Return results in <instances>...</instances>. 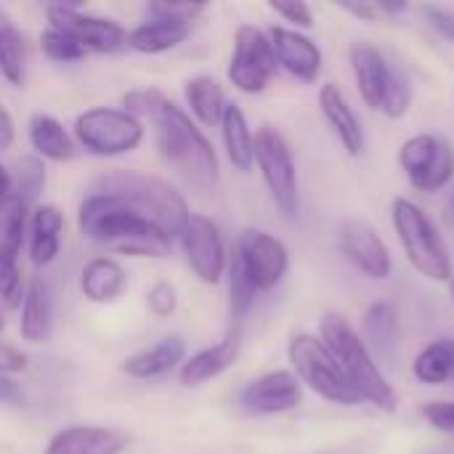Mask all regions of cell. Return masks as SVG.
Segmentation results:
<instances>
[{"label": "cell", "mask_w": 454, "mask_h": 454, "mask_svg": "<svg viewBox=\"0 0 454 454\" xmlns=\"http://www.w3.org/2000/svg\"><path fill=\"white\" fill-rule=\"evenodd\" d=\"M77 229L85 239L133 258H165L173 250V239L160 226L109 192H96L82 200Z\"/></svg>", "instance_id": "cell-1"}, {"label": "cell", "mask_w": 454, "mask_h": 454, "mask_svg": "<svg viewBox=\"0 0 454 454\" xmlns=\"http://www.w3.org/2000/svg\"><path fill=\"white\" fill-rule=\"evenodd\" d=\"M146 120L154 125L157 149L165 162H170L189 184L200 189H213L218 184L215 149L181 106L162 96Z\"/></svg>", "instance_id": "cell-2"}, {"label": "cell", "mask_w": 454, "mask_h": 454, "mask_svg": "<svg viewBox=\"0 0 454 454\" xmlns=\"http://www.w3.org/2000/svg\"><path fill=\"white\" fill-rule=\"evenodd\" d=\"M319 340L338 359V364L343 367L346 378L351 380L354 391L364 404H372L386 415H394L399 410V396L394 386L383 375L378 359L372 356L362 335L351 327V322L343 314L327 311L319 319Z\"/></svg>", "instance_id": "cell-3"}, {"label": "cell", "mask_w": 454, "mask_h": 454, "mask_svg": "<svg viewBox=\"0 0 454 454\" xmlns=\"http://www.w3.org/2000/svg\"><path fill=\"white\" fill-rule=\"evenodd\" d=\"M391 223L415 271H420L431 282H452L454 263L450 245L420 205L407 197H396L391 202Z\"/></svg>", "instance_id": "cell-4"}, {"label": "cell", "mask_w": 454, "mask_h": 454, "mask_svg": "<svg viewBox=\"0 0 454 454\" xmlns=\"http://www.w3.org/2000/svg\"><path fill=\"white\" fill-rule=\"evenodd\" d=\"M348 61L359 96L370 109L383 112L391 120H399L410 112L415 98L412 80L402 67L391 64L380 48L370 43H354L348 51Z\"/></svg>", "instance_id": "cell-5"}, {"label": "cell", "mask_w": 454, "mask_h": 454, "mask_svg": "<svg viewBox=\"0 0 454 454\" xmlns=\"http://www.w3.org/2000/svg\"><path fill=\"white\" fill-rule=\"evenodd\" d=\"M101 192L122 197L136 213H141L146 221L160 226L170 239L178 237L192 218V210L186 200L162 178L154 176H141V173H109L98 181Z\"/></svg>", "instance_id": "cell-6"}, {"label": "cell", "mask_w": 454, "mask_h": 454, "mask_svg": "<svg viewBox=\"0 0 454 454\" xmlns=\"http://www.w3.org/2000/svg\"><path fill=\"white\" fill-rule=\"evenodd\" d=\"M287 359H290V372L298 378V383L314 391L319 399L338 407L364 404L354 391L351 380L346 378L343 367L338 364V359L319 340V335L295 333L287 343Z\"/></svg>", "instance_id": "cell-7"}, {"label": "cell", "mask_w": 454, "mask_h": 454, "mask_svg": "<svg viewBox=\"0 0 454 454\" xmlns=\"http://www.w3.org/2000/svg\"><path fill=\"white\" fill-rule=\"evenodd\" d=\"M255 165L277 210L285 218L295 221L301 215V184L295 157L287 138L271 125L255 130Z\"/></svg>", "instance_id": "cell-8"}, {"label": "cell", "mask_w": 454, "mask_h": 454, "mask_svg": "<svg viewBox=\"0 0 454 454\" xmlns=\"http://www.w3.org/2000/svg\"><path fill=\"white\" fill-rule=\"evenodd\" d=\"M74 138L93 157H120L138 149L144 141V122L125 109L93 106L77 114Z\"/></svg>", "instance_id": "cell-9"}, {"label": "cell", "mask_w": 454, "mask_h": 454, "mask_svg": "<svg viewBox=\"0 0 454 454\" xmlns=\"http://www.w3.org/2000/svg\"><path fill=\"white\" fill-rule=\"evenodd\" d=\"M399 165L412 189L423 194L442 192L454 178L452 144L439 133H415L402 144Z\"/></svg>", "instance_id": "cell-10"}, {"label": "cell", "mask_w": 454, "mask_h": 454, "mask_svg": "<svg viewBox=\"0 0 454 454\" xmlns=\"http://www.w3.org/2000/svg\"><path fill=\"white\" fill-rule=\"evenodd\" d=\"M277 59L269 40V32L255 24H239L234 32V51L229 61V82L239 93H263L274 74H277Z\"/></svg>", "instance_id": "cell-11"}, {"label": "cell", "mask_w": 454, "mask_h": 454, "mask_svg": "<svg viewBox=\"0 0 454 454\" xmlns=\"http://www.w3.org/2000/svg\"><path fill=\"white\" fill-rule=\"evenodd\" d=\"M234 258L255 287V293H271L287 277L290 269L287 245L263 229H245L237 239Z\"/></svg>", "instance_id": "cell-12"}, {"label": "cell", "mask_w": 454, "mask_h": 454, "mask_svg": "<svg viewBox=\"0 0 454 454\" xmlns=\"http://www.w3.org/2000/svg\"><path fill=\"white\" fill-rule=\"evenodd\" d=\"M178 239L194 277L205 285H218L229 269V253L218 223L207 215L192 213Z\"/></svg>", "instance_id": "cell-13"}, {"label": "cell", "mask_w": 454, "mask_h": 454, "mask_svg": "<svg viewBox=\"0 0 454 454\" xmlns=\"http://www.w3.org/2000/svg\"><path fill=\"white\" fill-rule=\"evenodd\" d=\"M45 13H48L51 27L74 37L85 53H114V51L128 48V32L114 19L82 13L80 8L61 5V3L48 5Z\"/></svg>", "instance_id": "cell-14"}, {"label": "cell", "mask_w": 454, "mask_h": 454, "mask_svg": "<svg viewBox=\"0 0 454 454\" xmlns=\"http://www.w3.org/2000/svg\"><path fill=\"white\" fill-rule=\"evenodd\" d=\"M338 245L340 253L370 279L375 282H386L394 271V258L388 245L383 242V237L378 234V229L362 218H348L340 223V234H338Z\"/></svg>", "instance_id": "cell-15"}, {"label": "cell", "mask_w": 454, "mask_h": 454, "mask_svg": "<svg viewBox=\"0 0 454 454\" xmlns=\"http://www.w3.org/2000/svg\"><path fill=\"white\" fill-rule=\"evenodd\" d=\"M303 402V386L290 370H271L250 380L239 394V407L253 418H269L298 410Z\"/></svg>", "instance_id": "cell-16"}, {"label": "cell", "mask_w": 454, "mask_h": 454, "mask_svg": "<svg viewBox=\"0 0 454 454\" xmlns=\"http://www.w3.org/2000/svg\"><path fill=\"white\" fill-rule=\"evenodd\" d=\"M269 40L274 48V59L277 67L285 69L290 77H295L298 82H317L322 74V48L303 32L293 29V27H271L269 29Z\"/></svg>", "instance_id": "cell-17"}, {"label": "cell", "mask_w": 454, "mask_h": 454, "mask_svg": "<svg viewBox=\"0 0 454 454\" xmlns=\"http://www.w3.org/2000/svg\"><path fill=\"white\" fill-rule=\"evenodd\" d=\"M319 112L327 122V128L335 133V138L340 141V146L346 149V154L351 157H362L364 146H367V136L362 128L359 114L354 112V106L348 104V98L343 96V90L335 82H325L319 88Z\"/></svg>", "instance_id": "cell-18"}, {"label": "cell", "mask_w": 454, "mask_h": 454, "mask_svg": "<svg viewBox=\"0 0 454 454\" xmlns=\"http://www.w3.org/2000/svg\"><path fill=\"white\" fill-rule=\"evenodd\" d=\"M239 351H242V330L239 327H231V333L223 340H218V343H213V346L192 354L181 364L178 380L184 386H189V388L205 386V383L221 378L226 370H231L237 364V359H239Z\"/></svg>", "instance_id": "cell-19"}, {"label": "cell", "mask_w": 454, "mask_h": 454, "mask_svg": "<svg viewBox=\"0 0 454 454\" xmlns=\"http://www.w3.org/2000/svg\"><path fill=\"white\" fill-rule=\"evenodd\" d=\"M128 447V436L114 428L98 426H72L59 431L45 454H120Z\"/></svg>", "instance_id": "cell-20"}, {"label": "cell", "mask_w": 454, "mask_h": 454, "mask_svg": "<svg viewBox=\"0 0 454 454\" xmlns=\"http://www.w3.org/2000/svg\"><path fill=\"white\" fill-rule=\"evenodd\" d=\"M184 362H186V340L181 335H165L154 346L128 356L122 372L136 380H152L173 372Z\"/></svg>", "instance_id": "cell-21"}, {"label": "cell", "mask_w": 454, "mask_h": 454, "mask_svg": "<svg viewBox=\"0 0 454 454\" xmlns=\"http://www.w3.org/2000/svg\"><path fill=\"white\" fill-rule=\"evenodd\" d=\"M64 213L56 205H37L29 218V258L35 266H48L59 258Z\"/></svg>", "instance_id": "cell-22"}, {"label": "cell", "mask_w": 454, "mask_h": 454, "mask_svg": "<svg viewBox=\"0 0 454 454\" xmlns=\"http://www.w3.org/2000/svg\"><path fill=\"white\" fill-rule=\"evenodd\" d=\"M51 327H53V301H51V290L48 285L35 277L27 285L24 293V303H21V319H19V333L27 343H45L51 338Z\"/></svg>", "instance_id": "cell-23"}, {"label": "cell", "mask_w": 454, "mask_h": 454, "mask_svg": "<svg viewBox=\"0 0 454 454\" xmlns=\"http://www.w3.org/2000/svg\"><path fill=\"white\" fill-rule=\"evenodd\" d=\"M364 335L362 340L367 343V348L372 351V356L378 354L380 359H391L399 354V311L394 303L388 301H378L364 311L362 319Z\"/></svg>", "instance_id": "cell-24"}, {"label": "cell", "mask_w": 454, "mask_h": 454, "mask_svg": "<svg viewBox=\"0 0 454 454\" xmlns=\"http://www.w3.org/2000/svg\"><path fill=\"white\" fill-rule=\"evenodd\" d=\"M221 138H223L226 157L237 170L245 173L255 165V133L239 104H231V101L226 104L223 117H221Z\"/></svg>", "instance_id": "cell-25"}, {"label": "cell", "mask_w": 454, "mask_h": 454, "mask_svg": "<svg viewBox=\"0 0 454 454\" xmlns=\"http://www.w3.org/2000/svg\"><path fill=\"white\" fill-rule=\"evenodd\" d=\"M128 285L125 269L109 255H98L82 266L80 290L90 303H112Z\"/></svg>", "instance_id": "cell-26"}, {"label": "cell", "mask_w": 454, "mask_h": 454, "mask_svg": "<svg viewBox=\"0 0 454 454\" xmlns=\"http://www.w3.org/2000/svg\"><path fill=\"white\" fill-rule=\"evenodd\" d=\"M27 133H29V144L32 149L43 157V160H53V162H67L74 157V141L72 136L64 130V125L51 117V114H32L29 117V125H27Z\"/></svg>", "instance_id": "cell-27"}, {"label": "cell", "mask_w": 454, "mask_h": 454, "mask_svg": "<svg viewBox=\"0 0 454 454\" xmlns=\"http://www.w3.org/2000/svg\"><path fill=\"white\" fill-rule=\"evenodd\" d=\"M412 375L423 386H454V338L431 340L412 362Z\"/></svg>", "instance_id": "cell-28"}, {"label": "cell", "mask_w": 454, "mask_h": 454, "mask_svg": "<svg viewBox=\"0 0 454 454\" xmlns=\"http://www.w3.org/2000/svg\"><path fill=\"white\" fill-rule=\"evenodd\" d=\"M189 35H192L189 24H173V21L152 19V21H144L128 32V48L146 53V56H157V53L178 48Z\"/></svg>", "instance_id": "cell-29"}, {"label": "cell", "mask_w": 454, "mask_h": 454, "mask_svg": "<svg viewBox=\"0 0 454 454\" xmlns=\"http://www.w3.org/2000/svg\"><path fill=\"white\" fill-rule=\"evenodd\" d=\"M186 93V104L194 114V120L200 125H221V117H223V109H226V96H223V88L215 77L210 74H197L186 82L184 88Z\"/></svg>", "instance_id": "cell-30"}, {"label": "cell", "mask_w": 454, "mask_h": 454, "mask_svg": "<svg viewBox=\"0 0 454 454\" xmlns=\"http://www.w3.org/2000/svg\"><path fill=\"white\" fill-rule=\"evenodd\" d=\"M27 221H29V205L24 200H19L16 194L0 200V253L19 258L27 234Z\"/></svg>", "instance_id": "cell-31"}, {"label": "cell", "mask_w": 454, "mask_h": 454, "mask_svg": "<svg viewBox=\"0 0 454 454\" xmlns=\"http://www.w3.org/2000/svg\"><path fill=\"white\" fill-rule=\"evenodd\" d=\"M0 74L16 88L24 85V37L5 19L0 21Z\"/></svg>", "instance_id": "cell-32"}, {"label": "cell", "mask_w": 454, "mask_h": 454, "mask_svg": "<svg viewBox=\"0 0 454 454\" xmlns=\"http://www.w3.org/2000/svg\"><path fill=\"white\" fill-rule=\"evenodd\" d=\"M11 184H13V194L19 200H24L27 205H32L40 192L45 189V165L40 157L27 154L21 160H16L13 173H11Z\"/></svg>", "instance_id": "cell-33"}, {"label": "cell", "mask_w": 454, "mask_h": 454, "mask_svg": "<svg viewBox=\"0 0 454 454\" xmlns=\"http://www.w3.org/2000/svg\"><path fill=\"white\" fill-rule=\"evenodd\" d=\"M229 295H231V319H234V327H239V322L250 314L258 293L250 285V279L245 277V271L234 255L229 258Z\"/></svg>", "instance_id": "cell-34"}, {"label": "cell", "mask_w": 454, "mask_h": 454, "mask_svg": "<svg viewBox=\"0 0 454 454\" xmlns=\"http://www.w3.org/2000/svg\"><path fill=\"white\" fill-rule=\"evenodd\" d=\"M40 48H43V53H45L51 61H61V64H72V61L85 59L82 45H80L74 37H69L67 32L53 29V27H48V29L40 35Z\"/></svg>", "instance_id": "cell-35"}, {"label": "cell", "mask_w": 454, "mask_h": 454, "mask_svg": "<svg viewBox=\"0 0 454 454\" xmlns=\"http://www.w3.org/2000/svg\"><path fill=\"white\" fill-rule=\"evenodd\" d=\"M24 293H27V287L21 282L19 258L0 253V301L8 309H16V306L24 303Z\"/></svg>", "instance_id": "cell-36"}, {"label": "cell", "mask_w": 454, "mask_h": 454, "mask_svg": "<svg viewBox=\"0 0 454 454\" xmlns=\"http://www.w3.org/2000/svg\"><path fill=\"white\" fill-rule=\"evenodd\" d=\"M146 11L157 21H173V24H189L192 27V21H197L205 13V5L202 3H168V0H160V3H149Z\"/></svg>", "instance_id": "cell-37"}, {"label": "cell", "mask_w": 454, "mask_h": 454, "mask_svg": "<svg viewBox=\"0 0 454 454\" xmlns=\"http://www.w3.org/2000/svg\"><path fill=\"white\" fill-rule=\"evenodd\" d=\"M420 418L434 431L454 436V402H426L420 407Z\"/></svg>", "instance_id": "cell-38"}, {"label": "cell", "mask_w": 454, "mask_h": 454, "mask_svg": "<svg viewBox=\"0 0 454 454\" xmlns=\"http://www.w3.org/2000/svg\"><path fill=\"white\" fill-rule=\"evenodd\" d=\"M418 13L423 16V21L444 40L454 43V13L442 8V5H434V3H420L418 5Z\"/></svg>", "instance_id": "cell-39"}, {"label": "cell", "mask_w": 454, "mask_h": 454, "mask_svg": "<svg viewBox=\"0 0 454 454\" xmlns=\"http://www.w3.org/2000/svg\"><path fill=\"white\" fill-rule=\"evenodd\" d=\"M269 8H271L277 16H282L287 24L298 27V32L314 27V11H311V5H306V3H301V0H293V3H269Z\"/></svg>", "instance_id": "cell-40"}, {"label": "cell", "mask_w": 454, "mask_h": 454, "mask_svg": "<svg viewBox=\"0 0 454 454\" xmlns=\"http://www.w3.org/2000/svg\"><path fill=\"white\" fill-rule=\"evenodd\" d=\"M146 303H149V311L154 317H170L176 311V287L170 282H157L149 293H146Z\"/></svg>", "instance_id": "cell-41"}, {"label": "cell", "mask_w": 454, "mask_h": 454, "mask_svg": "<svg viewBox=\"0 0 454 454\" xmlns=\"http://www.w3.org/2000/svg\"><path fill=\"white\" fill-rule=\"evenodd\" d=\"M24 370H27V354H21L8 343H0V375H16Z\"/></svg>", "instance_id": "cell-42"}, {"label": "cell", "mask_w": 454, "mask_h": 454, "mask_svg": "<svg viewBox=\"0 0 454 454\" xmlns=\"http://www.w3.org/2000/svg\"><path fill=\"white\" fill-rule=\"evenodd\" d=\"M340 8L362 21H380L386 19L380 11V0H362V3H340Z\"/></svg>", "instance_id": "cell-43"}, {"label": "cell", "mask_w": 454, "mask_h": 454, "mask_svg": "<svg viewBox=\"0 0 454 454\" xmlns=\"http://www.w3.org/2000/svg\"><path fill=\"white\" fill-rule=\"evenodd\" d=\"M21 388L8 375H0V404H21Z\"/></svg>", "instance_id": "cell-44"}, {"label": "cell", "mask_w": 454, "mask_h": 454, "mask_svg": "<svg viewBox=\"0 0 454 454\" xmlns=\"http://www.w3.org/2000/svg\"><path fill=\"white\" fill-rule=\"evenodd\" d=\"M16 138V128H13V117L8 114V109L0 104V152L8 149Z\"/></svg>", "instance_id": "cell-45"}, {"label": "cell", "mask_w": 454, "mask_h": 454, "mask_svg": "<svg viewBox=\"0 0 454 454\" xmlns=\"http://www.w3.org/2000/svg\"><path fill=\"white\" fill-rule=\"evenodd\" d=\"M8 194H13V184H11V173L0 165V200H5Z\"/></svg>", "instance_id": "cell-46"}, {"label": "cell", "mask_w": 454, "mask_h": 454, "mask_svg": "<svg viewBox=\"0 0 454 454\" xmlns=\"http://www.w3.org/2000/svg\"><path fill=\"white\" fill-rule=\"evenodd\" d=\"M444 213H447V221L454 226V194L450 197V202H447V207H444Z\"/></svg>", "instance_id": "cell-47"}, {"label": "cell", "mask_w": 454, "mask_h": 454, "mask_svg": "<svg viewBox=\"0 0 454 454\" xmlns=\"http://www.w3.org/2000/svg\"><path fill=\"white\" fill-rule=\"evenodd\" d=\"M450 295H452V303H454V279L450 282Z\"/></svg>", "instance_id": "cell-48"}, {"label": "cell", "mask_w": 454, "mask_h": 454, "mask_svg": "<svg viewBox=\"0 0 454 454\" xmlns=\"http://www.w3.org/2000/svg\"><path fill=\"white\" fill-rule=\"evenodd\" d=\"M5 327V319H3V314H0V330Z\"/></svg>", "instance_id": "cell-49"}, {"label": "cell", "mask_w": 454, "mask_h": 454, "mask_svg": "<svg viewBox=\"0 0 454 454\" xmlns=\"http://www.w3.org/2000/svg\"><path fill=\"white\" fill-rule=\"evenodd\" d=\"M0 21H3V13H0Z\"/></svg>", "instance_id": "cell-50"}]
</instances>
